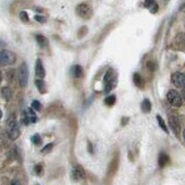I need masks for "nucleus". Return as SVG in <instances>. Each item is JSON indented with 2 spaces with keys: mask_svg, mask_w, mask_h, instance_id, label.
I'll use <instances>...</instances> for the list:
<instances>
[{
  "mask_svg": "<svg viewBox=\"0 0 185 185\" xmlns=\"http://www.w3.org/2000/svg\"><path fill=\"white\" fill-rule=\"evenodd\" d=\"M117 84V80H116V74L114 69L109 68L108 72L105 75V92L108 93L109 91H111Z\"/></svg>",
  "mask_w": 185,
  "mask_h": 185,
  "instance_id": "nucleus-1",
  "label": "nucleus"
},
{
  "mask_svg": "<svg viewBox=\"0 0 185 185\" xmlns=\"http://www.w3.org/2000/svg\"><path fill=\"white\" fill-rule=\"evenodd\" d=\"M16 56L14 53L8 50H1L0 51V66H7L15 63Z\"/></svg>",
  "mask_w": 185,
  "mask_h": 185,
  "instance_id": "nucleus-2",
  "label": "nucleus"
},
{
  "mask_svg": "<svg viewBox=\"0 0 185 185\" xmlns=\"http://www.w3.org/2000/svg\"><path fill=\"white\" fill-rule=\"evenodd\" d=\"M18 81H19V85L22 87H25L27 85L28 82V68L27 65L25 63H23L19 66V69H18Z\"/></svg>",
  "mask_w": 185,
  "mask_h": 185,
  "instance_id": "nucleus-3",
  "label": "nucleus"
},
{
  "mask_svg": "<svg viewBox=\"0 0 185 185\" xmlns=\"http://www.w3.org/2000/svg\"><path fill=\"white\" fill-rule=\"evenodd\" d=\"M76 13L80 17L84 18V19H89L92 16V8L87 4H80L76 7Z\"/></svg>",
  "mask_w": 185,
  "mask_h": 185,
  "instance_id": "nucleus-4",
  "label": "nucleus"
},
{
  "mask_svg": "<svg viewBox=\"0 0 185 185\" xmlns=\"http://www.w3.org/2000/svg\"><path fill=\"white\" fill-rule=\"evenodd\" d=\"M167 101L169 102L171 106H174V107H181L183 100H182L181 95L178 93L177 91L170 90L167 93Z\"/></svg>",
  "mask_w": 185,
  "mask_h": 185,
  "instance_id": "nucleus-5",
  "label": "nucleus"
},
{
  "mask_svg": "<svg viewBox=\"0 0 185 185\" xmlns=\"http://www.w3.org/2000/svg\"><path fill=\"white\" fill-rule=\"evenodd\" d=\"M171 81L174 83L175 86L177 87H184L185 86V74L184 73H174L171 75Z\"/></svg>",
  "mask_w": 185,
  "mask_h": 185,
  "instance_id": "nucleus-6",
  "label": "nucleus"
},
{
  "mask_svg": "<svg viewBox=\"0 0 185 185\" xmlns=\"http://www.w3.org/2000/svg\"><path fill=\"white\" fill-rule=\"evenodd\" d=\"M72 178L74 181H81V179L85 178V170L83 169L82 166L77 165L72 169Z\"/></svg>",
  "mask_w": 185,
  "mask_h": 185,
  "instance_id": "nucleus-7",
  "label": "nucleus"
},
{
  "mask_svg": "<svg viewBox=\"0 0 185 185\" xmlns=\"http://www.w3.org/2000/svg\"><path fill=\"white\" fill-rule=\"evenodd\" d=\"M8 126H9V131H8V134H9V137L11 140H16L18 136H19V129H18L17 125L14 120H9L8 122Z\"/></svg>",
  "mask_w": 185,
  "mask_h": 185,
  "instance_id": "nucleus-8",
  "label": "nucleus"
},
{
  "mask_svg": "<svg viewBox=\"0 0 185 185\" xmlns=\"http://www.w3.org/2000/svg\"><path fill=\"white\" fill-rule=\"evenodd\" d=\"M35 75H36L38 78H43L45 75L44 67H43V64H42L41 59L36 60V64H35Z\"/></svg>",
  "mask_w": 185,
  "mask_h": 185,
  "instance_id": "nucleus-9",
  "label": "nucleus"
},
{
  "mask_svg": "<svg viewBox=\"0 0 185 185\" xmlns=\"http://www.w3.org/2000/svg\"><path fill=\"white\" fill-rule=\"evenodd\" d=\"M169 125H170L173 132L178 135L179 134V122H178V118L176 116H170L169 117Z\"/></svg>",
  "mask_w": 185,
  "mask_h": 185,
  "instance_id": "nucleus-10",
  "label": "nucleus"
},
{
  "mask_svg": "<svg viewBox=\"0 0 185 185\" xmlns=\"http://www.w3.org/2000/svg\"><path fill=\"white\" fill-rule=\"evenodd\" d=\"M133 82H134V84H135L137 87H140V89H142V87L144 86V80L143 77L141 76L139 73H135L134 75H133Z\"/></svg>",
  "mask_w": 185,
  "mask_h": 185,
  "instance_id": "nucleus-11",
  "label": "nucleus"
},
{
  "mask_svg": "<svg viewBox=\"0 0 185 185\" xmlns=\"http://www.w3.org/2000/svg\"><path fill=\"white\" fill-rule=\"evenodd\" d=\"M168 162H169V157H168L165 152H161V153L159 154V158H158V164H159V166H160V167H165Z\"/></svg>",
  "mask_w": 185,
  "mask_h": 185,
  "instance_id": "nucleus-12",
  "label": "nucleus"
},
{
  "mask_svg": "<svg viewBox=\"0 0 185 185\" xmlns=\"http://www.w3.org/2000/svg\"><path fill=\"white\" fill-rule=\"evenodd\" d=\"M1 95H2V98L5 99V100H11V97H13V91L11 90V87L8 86H5L1 89Z\"/></svg>",
  "mask_w": 185,
  "mask_h": 185,
  "instance_id": "nucleus-13",
  "label": "nucleus"
},
{
  "mask_svg": "<svg viewBox=\"0 0 185 185\" xmlns=\"http://www.w3.org/2000/svg\"><path fill=\"white\" fill-rule=\"evenodd\" d=\"M72 73H73V75L76 78H80V77L83 76V68L80 65H76V66H74L72 68Z\"/></svg>",
  "mask_w": 185,
  "mask_h": 185,
  "instance_id": "nucleus-14",
  "label": "nucleus"
},
{
  "mask_svg": "<svg viewBox=\"0 0 185 185\" xmlns=\"http://www.w3.org/2000/svg\"><path fill=\"white\" fill-rule=\"evenodd\" d=\"M141 109H142V111L147 112V114L151 111V102L149 99H144L142 105H141Z\"/></svg>",
  "mask_w": 185,
  "mask_h": 185,
  "instance_id": "nucleus-15",
  "label": "nucleus"
},
{
  "mask_svg": "<svg viewBox=\"0 0 185 185\" xmlns=\"http://www.w3.org/2000/svg\"><path fill=\"white\" fill-rule=\"evenodd\" d=\"M35 39H36V41H38V44L41 47V48H44L45 45L48 44V41H47V39L41 34H38L35 35Z\"/></svg>",
  "mask_w": 185,
  "mask_h": 185,
  "instance_id": "nucleus-16",
  "label": "nucleus"
},
{
  "mask_svg": "<svg viewBox=\"0 0 185 185\" xmlns=\"http://www.w3.org/2000/svg\"><path fill=\"white\" fill-rule=\"evenodd\" d=\"M35 85L38 87V90L41 92V93H44L45 92V83L43 82L42 78H38V80L35 81Z\"/></svg>",
  "mask_w": 185,
  "mask_h": 185,
  "instance_id": "nucleus-17",
  "label": "nucleus"
},
{
  "mask_svg": "<svg viewBox=\"0 0 185 185\" xmlns=\"http://www.w3.org/2000/svg\"><path fill=\"white\" fill-rule=\"evenodd\" d=\"M115 102H116V95H108V97L105 99V103L107 106H109V107L115 105Z\"/></svg>",
  "mask_w": 185,
  "mask_h": 185,
  "instance_id": "nucleus-18",
  "label": "nucleus"
},
{
  "mask_svg": "<svg viewBox=\"0 0 185 185\" xmlns=\"http://www.w3.org/2000/svg\"><path fill=\"white\" fill-rule=\"evenodd\" d=\"M147 8H149V11H150L151 13H157L158 9H159V7H158V4L156 2V1H152L151 4L148 5Z\"/></svg>",
  "mask_w": 185,
  "mask_h": 185,
  "instance_id": "nucleus-19",
  "label": "nucleus"
},
{
  "mask_svg": "<svg viewBox=\"0 0 185 185\" xmlns=\"http://www.w3.org/2000/svg\"><path fill=\"white\" fill-rule=\"evenodd\" d=\"M157 120H158V123H159V126H160L161 128L164 129V131H165V132H166V133H168L167 126H166V124H165L164 119L161 118V117H160V116H159V115H157Z\"/></svg>",
  "mask_w": 185,
  "mask_h": 185,
  "instance_id": "nucleus-20",
  "label": "nucleus"
},
{
  "mask_svg": "<svg viewBox=\"0 0 185 185\" xmlns=\"http://www.w3.org/2000/svg\"><path fill=\"white\" fill-rule=\"evenodd\" d=\"M32 142L34 144H36V145L41 143V137H40V135H39V134H35V135L32 136Z\"/></svg>",
  "mask_w": 185,
  "mask_h": 185,
  "instance_id": "nucleus-21",
  "label": "nucleus"
},
{
  "mask_svg": "<svg viewBox=\"0 0 185 185\" xmlns=\"http://www.w3.org/2000/svg\"><path fill=\"white\" fill-rule=\"evenodd\" d=\"M32 108L39 111V110H41V103H40L38 100H34V101L32 102Z\"/></svg>",
  "mask_w": 185,
  "mask_h": 185,
  "instance_id": "nucleus-22",
  "label": "nucleus"
},
{
  "mask_svg": "<svg viewBox=\"0 0 185 185\" xmlns=\"http://www.w3.org/2000/svg\"><path fill=\"white\" fill-rule=\"evenodd\" d=\"M19 17H21V19L23 22H27L28 21V16H27V13H26V11H21Z\"/></svg>",
  "mask_w": 185,
  "mask_h": 185,
  "instance_id": "nucleus-23",
  "label": "nucleus"
},
{
  "mask_svg": "<svg viewBox=\"0 0 185 185\" xmlns=\"http://www.w3.org/2000/svg\"><path fill=\"white\" fill-rule=\"evenodd\" d=\"M53 143H50V144H48V145H45V147L42 149V152H43V153H47V152H49V151L53 149Z\"/></svg>",
  "mask_w": 185,
  "mask_h": 185,
  "instance_id": "nucleus-24",
  "label": "nucleus"
},
{
  "mask_svg": "<svg viewBox=\"0 0 185 185\" xmlns=\"http://www.w3.org/2000/svg\"><path fill=\"white\" fill-rule=\"evenodd\" d=\"M34 170H35V174L36 175H41L42 173V165H36L34 168Z\"/></svg>",
  "mask_w": 185,
  "mask_h": 185,
  "instance_id": "nucleus-25",
  "label": "nucleus"
},
{
  "mask_svg": "<svg viewBox=\"0 0 185 185\" xmlns=\"http://www.w3.org/2000/svg\"><path fill=\"white\" fill-rule=\"evenodd\" d=\"M147 66H148V68H149L150 70H156V67H157V66H156V64H154L153 61H149Z\"/></svg>",
  "mask_w": 185,
  "mask_h": 185,
  "instance_id": "nucleus-26",
  "label": "nucleus"
},
{
  "mask_svg": "<svg viewBox=\"0 0 185 185\" xmlns=\"http://www.w3.org/2000/svg\"><path fill=\"white\" fill-rule=\"evenodd\" d=\"M35 19H36L38 22H40V23H44V22H45L44 17H42V16H38V15L35 16Z\"/></svg>",
  "mask_w": 185,
  "mask_h": 185,
  "instance_id": "nucleus-27",
  "label": "nucleus"
},
{
  "mask_svg": "<svg viewBox=\"0 0 185 185\" xmlns=\"http://www.w3.org/2000/svg\"><path fill=\"white\" fill-rule=\"evenodd\" d=\"M11 185H22V184H21V182H19V181H17V179H14V181L11 183Z\"/></svg>",
  "mask_w": 185,
  "mask_h": 185,
  "instance_id": "nucleus-28",
  "label": "nucleus"
},
{
  "mask_svg": "<svg viewBox=\"0 0 185 185\" xmlns=\"http://www.w3.org/2000/svg\"><path fill=\"white\" fill-rule=\"evenodd\" d=\"M87 145H89V151H90V153H93V148H92L91 142H87Z\"/></svg>",
  "mask_w": 185,
  "mask_h": 185,
  "instance_id": "nucleus-29",
  "label": "nucleus"
},
{
  "mask_svg": "<svg viewBox=\"0 0 185 185\" xmlns=\"http://www.w3.org/2000/svg\"><path fill=\"white\" fill-rule=\"evenodd\" d=\"M152 1H154V0H145V1H144V6H145V7H147L148 5H149V4H151V2H152Z\"/></svg>",
  "mask_w": 185,
  "mask_h": 185,
  "instance_id": "nucleus-30",
  "label": "nucleus"
},
{
  "mask_svg": "<svg viewBox=\"0 0 185 185\" xmlns=\"http://www.w3.org/2000/svg\"><path fill=\"white\" fill-rule=\"evenodd\" d=\"M182 99L185 100V86L183 87V91H182Z\"/></svg>",
  "mask_w": 185,
  "mask_h": 185,
  "instance_id": "nucleus-31",
  "label": "nucleus"
},
{
  "mask_svg": "<svg viewBox=\"0 0 185 185\" xmlns=\"http://www.w3.org/2000/svg\"><path fill=\"white\" fill-rule=\"evenodd\" d=\"M4 45H5V42L0 40V47H4Z\"/></svg>",
  "mask_w": 185,
  "mask_h": 185,
  "instance_id": "nucleus-32",
  "label": "nucleus"
},
{
  "mask_svg": "<svg viewBox=\"0 0 185 185\" xmlns=\"http://www.w3.org/2000/svg\"><path fill=\"white\" fill-rule=\"evenodd\" d=\"M1 80H2V76H1V73H0V82H1Z\"/></svg>",
  "mask_w": 185,
  "mask_h": 185,
  "instance_id": "nucleus-33",
  "label": "nucleus"
},
{
  "mask_svg": "<svg viewBox=\"0 0 185 185\" xmlns=\"http://www.w3.org/2000/svg\"><path fill=\"white\" fill-rule=\"evenodd\" d=\"M183 137H184V141H185V131H184V133H183Z\"/></svg>",
  "mask_w": 185,
  "mask_h": 185,
  "instance_id": "nucleus-34",
  "label": "nucleus"
},
{
  "mask_svg": "<svg viewBox=\"0 0 185 185\" xmlns=\"http://www.w3.org/2000/svg\"><path fill=\"white\" fill-rule=\"evenodd\" d=\"M1 116H2V112L0 111V118H1Z\"/></svg>",
  "mask_w": 185,
  "mask_h": 185,
  "instance_id": "nucleus-35",
  "label": "nucleus"
}]
</instances>
